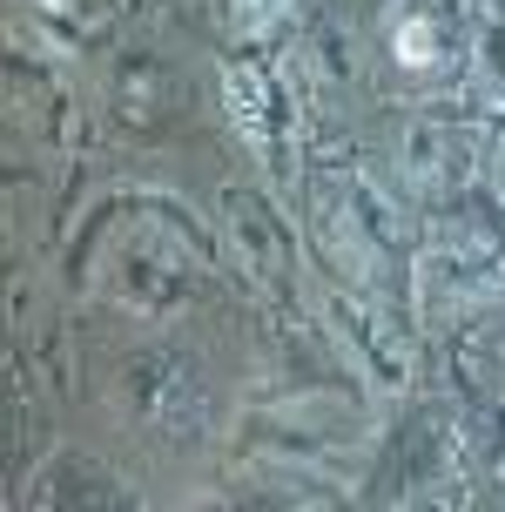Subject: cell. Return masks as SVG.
Returning a JSON list of instances; mask_svg holds the SVG:
<instances>
[{
    "instance_id": "cell-3",
    "label": "cell",
    "mask_w": 505,
    "mask_h": 512,
    "mask_svg": "<svg viewBox=\"0 0 505 512\" xmlns=\"http://www.w3.org/2000/svg\"><path fill=\"white\" fill-rule=\"evenodd\" d=\"M223 102H229L236 135H243L256 155H270V142H277V81L263 75L256 61H229L223 68Z\"/></svg>"
},
{
    "instance_id": "cell-6",
    "label": "cell",
    "mask_w": 505,
    "mask_h": 512,
    "mask_svg": "<svg viewBox=\"0 0 505 512\" xmlns=\"http://www.w3.org/2000/svg\"><path fill=\"white\" fill-rule=\"evenodd\" d=\"M391 54H398V68H431L438 61V21H431L425 0L391 14Z\"/></svg>"
},
{
    "instance_id": "cell-4",
    "label": "cell",
    "mask_w": 505,
    "mask_h": 512,
    "mask_svg": "<svg viewBox=\"0 0 505 512\" xmlns=\"http://www.w3.org/2000/svg\"><path fill=\"white\" fill-rule=\"evenodd\" d=\"M398 176H404V189H418V196L445 189V176H452V135L438 122H411L398 135Z\"/></svg>"
},
{
    "instance_id": "cell-5",
    "label": "cell",
    "mask_w": 505,
    "mask_h": 512,
    "mask_svg": "<svg viewBox=\"0 0 505 512\" xmlns=\"http://www.w3.org/2000/svg\"><path fill=\"white\" fill-rule=\"evenodd\" d=\"M223 216H229V236L243 243V256H250L256 270H277V263H283V236H277V223L250 203V189H229Z\"/></svg>"
},
{
    "instance_id": "cell-2",
    "label": "cell",
    "mask_w": 505,
    "mask_h": 512,
    "mask_svg": "<svg viewBox=\"0 0 505 512\" xmlns=\"http://www.w3.org/2000/svg\"><path fill=\"white\" fill-rule=\"evenodd\" d=\"M344 243H351L357 270H371V263L404 250V209L391 203V189H378V176H364V169L344 182Z\"/></svg>"
},
{
    "instance_id": "cell-1",
    "label": "cell",
    "mask_w": 505,
    "mask_h": 512,
    "mask_svg": "<svg viewBox=\"0 0 505 512\" xmlns=\"http://www.w3.org/2000/svg\"><path fill=\"white\" fill-rule=\"evenodd\" d=\"M324 331L337 337V351L351 358V371L364 378V391H371L378 405H398L404 391H411V378H418L411 344H404V331L371 304V297H357V290H324Z\"/></svg>"
},
{
    "instance_id": "cell-7",
    "label": "cell",
    "mask_w": 505,
    "mask_h": 512,
    "mask_svg": "<svg viewBox=\"0 0 505 512\" xmlns=\"http://www.w3.org/2000/svg\"><path fill=\"white\" fill-rule=\"evenodd\" d=\"M492 189H499V203H505V122L492 135Z\"/></svg>"
}]
</instances>
